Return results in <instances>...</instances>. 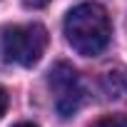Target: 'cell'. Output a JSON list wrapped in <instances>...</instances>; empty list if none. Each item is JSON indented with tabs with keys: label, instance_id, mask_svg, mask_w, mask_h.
<instances>
[{
	"label": "cell",
	"instance_id": "cell-1",
	"mask_svg": "<svg viewBox=\"0 0 127 127\" xmlns=\"http://www.w3.org/2000/svg\"><path fill=\"white\" fill-rule=\"evenodd\" d=\"M112 35L110 15L100 3H80L65 18V37L85 57L100 55Z\"/></svg>",
	"mask_w": 127,
	"mask_h": 127
},
{
	"label": "cell",
	"instance_id": "cell-2",
	"mask_svg": "<svg viewBox=\"0 0 127 127\" xmlns=\"http://www.w3.org/2000/svg\"><path fill=\"white\" fill-rule=\"evenodd\" d=\"M47 47V30L40 23L5 25L0 30V52L8 62L32 67Z\"/></svg>",
	"mask_w": 127,
	"mask_h": 127
},
{
	"label": "cell",
	"instance_id": "cell-3",
	"mask_svg": "<svg viewBox=\"0 0 127 127\" xmlns=\"http://www.w3.org/2000/svg\"><path fill=\"white\" fill-rule=\"evenodd\" d=\"M47 85L55 100V110L60 117H72L85 100V87L80 75L75 72L72 65L67 62H55L47 72Z\"/></svg>",
	"mask_w": 127,
	"mask_h": 127
},
{
	"label": "cell",
	"instance_id": "cell-4",
	"mask_svg": "<svg viewBox=\"0 0 127 127\" xmlns=\"http://www.w3.org/2000/svg\"><path fill=\"white\" fill-rule=\"evenodd\" d=\"M100 92L105 95V100L127 102V70L125 67L107 70L100 80Z\"/></svg>",
	"mask_w": 127,
	"mask_h": 127
},
{
	"label": "cell",
	"instance_id": "cell-5",
	"mask_svg": "<svg viewBox=\"0 0 127 127\" xmlns=\"http://www.w3.org/2000/svg\"><path fill=\"white\" fill-rule=\"evenodd\" d=\"M92 127H127V117L125 115H107V117L97 120Z\"/></svg>",
	"mask_w": 127,
	"mask_h": 127
},
{
	"label": "cell",
	"instance_id": "cell-6",
	"mask_svg": "<svg viewBox=\"0 0 127 127\" xmlns=\"http://www.w3.org/2000/svg\"><path fill=\"white\" fill-rule=\"evenodd\" d=\"M5 110H8V92L0 87V117L5 115Z\"/></svg>",
	"mask_w": 127,
	"mask_h": 127
},
{
	"label": "cell",
	"instance_id": "cell-7",
	"mask_svg": "<svg viewBox=\"0 0 127 127\" xmlns=\"http://www.w3.org/2000/svg\"><path fill=\"white\" fill-rule=\"evenodd\" d=\"M23 3H25L28 8H42V5L50 3V0H23Z\"/></svg>",
	"mask_w": 127,
	"mask_h": 127
},
{
	"label": "cell",
	"instance_id": "cell-8",
	"mask_svg": "<svg viewBox=\"0 0 127 127\" xmlns=\"http://www.w3.org/2000/svg\"><path fill=\"white\" fill-rule=\"evenodd\" d=\"M13 127H37V125H32V122H20V125H13Z\"/></svg>",
	"mask_w": 127,
	"mask_h": 127
}]
</instances>
